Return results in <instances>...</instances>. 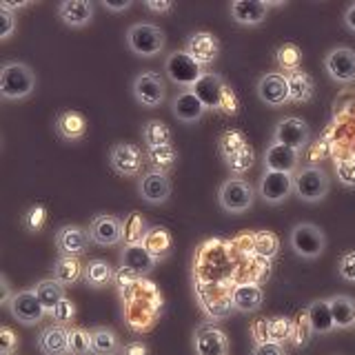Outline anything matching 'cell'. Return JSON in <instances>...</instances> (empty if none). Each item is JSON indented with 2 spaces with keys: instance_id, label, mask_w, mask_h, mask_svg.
<instances>
[{
  "instance_id": "6da1fadb",
  "label": "cell",
  "mask_w": 355,
  "mask_h": 355,
  "mask_svg": "<svg viewBox=\"0 0 355 355\" xmlns=\"http://www.w3.org/2000/svg\"><path fill=\"white\" fill-rule=\"evenodd\" d=\"M38 78L27 62L7 60L0 69V96L3 100H25L36 92Z\"/></svg>"
},
{
  "instance_id": "7a4b0ae2",
  "label": "cell",
  "mask_w": 355,
  "mask_h": 355,
  "mask_svg": "<svg viewBox=\"0 0 355 355\" xmlns=\"http://www.w3.org/2000/svg\"><path fill=\"white\" fill-rule=\"evenodd\" d=\"M331 189L329 173L318 164H304L293 173V193L306 205H318Z\"/></svg>"
},
{
  "instance_id": "3957f363",
  "label": "cell",
  "mask_w": 355,
  "mask_h": 355,
  "mask_svg": "<svg viewBox=\"0 0 355 355\" xmlns=\"http://www.w3.org/2000/svg\"><path fill=\"white\" fill-rule=\"evenodd\" d=\"M288 247L302 260H318L327 251V236L313 222H297L288 233Z\"/></svg>"
},
{
  "instance_id": "277c9868",
  "label": "cell",
  "mask_w": 355,
  "mask_h": 355,
  "mask_svg": "<svg viewBox=\"0 0 355 355\" xmlns=\"http://www.w3.org/2000/svg\"><path fill=\"white\" fill-rule=\"evenodd\" d=\"M164 31L153 22H136L127 29V47L140 58H153L164 51Z\"/></svg>"
},
{
  "instance_id": "5b68a950",
  "label": "cell",
  "mask_w": 355,
  "mask_h": 355,
  "mask_svg": "<svg viewBox=\"0 0 355 355\" xmlns=\"http://www.w3.org/2000/svg\"><path fill=\"white\" fill-rule=\"evenodd\" d=\"M255 189L242 178H227L218 189V205L231 216L247 214L255 202Z\"/></svg>"
},
{
  "instance_id": "8992f818",
  "label": "cell",
  "mask_w": 355,
  "mask_h": 355,
  "mask_svg": "<svg viewBox=\"0 0 355 355\" xmlns=\"http://www.w3.org/2000/svg\"><path fill=\"white\" fill-rule=\"evenodd\" d=\"M131 96L144 109H158L166 100V83L158 71H140L131 80Z\"/></svg>"
},
{
  "instance_id": "52a82bcc",
  "label": "cell",
  "mask_w": 355,
  "mask_h": 355,
  "mask_svg": "<svg viewBox=\"0 0 355 355\" xmlns=\"http://www.w3.org/2000/svg\"><path fill=\"white\" fill-rule=\"evenodd\" d=\"M164 73L173 85H178L180 89H191L200 80V76L205 73V69L184 49L182 51L175 49V51H171L169 55H166Z\"/></svg>"
},
{
  "instance_id": "ba28073f",
  "label": "cell",
  "mask_w": 355,
  "mask_h": 355,
  "mask_svg": "<svg viewBox=\"0 0 355 355\" xmlns=\"http://www.w3.org/2000/svg\"><path fill=\"white\" fill-rule=\"evenodd\" d=\"M11 318H14L18 324L22 327H36L42 322V318L47 315V311L40 304V300L36 295L33 288H22V291H16L11 302L7 304Z\"/></svg>"
},
{
  "instance_id": "9c48e42d",
  "label": "cell",
  "mask_w": 355,
  "mask_h": 355,
  "mask_svg": "<svg viewBox=\"0 0 355 355\" xmlns=\"http://www.w3.org/2000/svg\"><path fill=\"white\" fill-rule=\"evenodd\" d=\"M147 162L144 151L138 144L131 142H116L109 149V166L122 178H136L142 171V164Z\"/></svg>"
},
{
  "instance_id": "30bf717a",
  "label": "cell",
  "mask_w": 355,
  "mask_h": 355,
  "mask_svg": "<svg viewBox=\"0 0 355 355\" xmlns=\"http://www.w3.org/2000/svg\"><path fill=\"white\" fill-rule=\"evenodd\" d=\"M309 140H311V129L306 122L297 116H286L282 120H277L273 136H271V142H280L288 149H295L297 153H302L306 149Z\"/></svg>"
},
{
  "instance_id": "8fae6325",
  "label": "cell",
  "mask_w": 355,
  "mask_h": 355,
  "mask_svg": "<svg viewBox=\"0 0 355 355\" xmlns=\"http://www.w3.org/2000/svg\"><path fill=\"white\" fill-rule=\"evenodd\" d=\"M324 71L333 83H355V49L347 47V44L329 49L324 55Z\"/></svg>"
},
{
  "instance_id": "7c38bea8",
  "label": "cell",
  "mask_w": 355,
  "mask_h": 355,
  "mask_svg": "<svg viewBox=\"0 0 355 355\" xmlns=\"http://www.w3.org/2000/svg\"><path fill=\"white\" fill-rule=\"evenodd\" d=\"M258 196L266 205L277 207L288 200L293 193V175L291 173H280V171H264L255 187Z\"/></svg>"
},
{
  "instance_id": "4fadbf2b",
  "label": "cell",
  "mask_w": 355,
  "mask_h": 355,
  "mask_svg": "<svg viewBox=\"0 0 355 355\" xmlns=\"http://www.w3.org/2000/svg\"><path fill=\"white\" fill-rule=\"evenodd\" d=\"M138 196L151 207L164 205L171 196V180L164 171L149 169L138 178Z\"/></svg>"
},
{
  "instance_id": "5bb4252c",
  "label": "cell",
  "mask_w": 355,
  "mask_h": 355,
  "mask_svg": "<svg viewBox=\"0 0 355 355\" xmlns=\"http://www.w3.org/2000/svg\"><path fill=\"white\" fill-rule=\"evenodd\" d=\"M184 51L202 67H209L218 60L220 53V40L211 31H193L189 33V38L184 42Z\"/></svg>"
},
{
  "instance_id": "9a60e30c",
  "label": "cell",
  "mask_w": 355,
  "mask_h": 355,
  "mask_svg": "<svg viewBox=\"0 0 355 355\" xmlns=\"http://www.w3.org/2000/svg\"><path fill=\"white\" fill-rule=\"evenodd\" d=\"M89 238L98 247H116L122 242V220L118 216L98 214L89 222Z\"/></svg>"
},
{
  "instance_id": "2e32d148",
  "label": "cell",
  "mask_w": 355,
  "mask_h": 355,
  "mask_svg": "<svg viewBox=\"0 0 355 355\" xmlns=\"http://www.w3.org/2000/svg\"><path fill=\"white\" fill-rule=\"evenodd\" d=\"M255 94H258L260 103L266 105V107H282L286 103H291L288 100V85H286V76L282 73H264L260 76L258 85H255Z\"/></svg>"
},
{
  "instance_id": "e0dca14e",
  "label": "cell",
  "mask_w": 355,
  "mask_h": 355,
  "mask_svg": "<svg viewBox=\"0 0 355 355\" xmlns=\"http://www.w3.org/2000/svg\"><path fill=\"white\" fill-rule=\"evenodd\" d=\"M280 3H264V0H233L229 5V14L233 22L242 27H258L266 20L269 9Z\"/></svg>"
},
{
  "instance_id": "ac0fdd59",
  "label": "cell",
  "mask_w": 355,
  "mask_h": 355,
  "mask_svg": "<svg viewBox=\"0 0 355 355\" xmlns=\"http://www.w3.org/2000/svg\"><path fill=\"white\" fill-rule=\"evenodd\" d=\"M196 355H229L227 333L214 324H200L193 336Z\"/></svg>"
},
{
  "instance_id": "d6986e66",
  "label": "cell",
  "mask_w": 355,
  "mask_h": 355,
  "mask_svg": "<svg viewBox=\"0 0 355 355\" xmlns=\"http://www.w3.org/2000/svg\"><path fill=\"white\" fill-rule=\"evenodd\" d=\"M55 249L60 255H71V258H80V255L89 249V231L78 227V225H64L55 231Z\"/></svg>"
},
{
  "instance_id": "ffe728a7",
  "label": "cell",
  "mask_w": 355,
  "mask_h": 355,
  "mask_svg": "<svg viewBox=\"0 0 355 355\" xmlns=\"http://www.w3.org/2000/svg\"><path fill=\"white\" fill-rule=\"evenodd\" d=\"M264 171H280V173H295L300 169V153L288 149L280 142H271L262 153Z\"/></svg>"
},
{
  "instance_id": "44dd1931",
  "label": "cell",
  "mask_w": 355,
  "mask_h": 355,
  "mask_svg": "<svg viewBox=\"0 0 355 355\" xmlns=\"http://www.w3.org/2000/svg\"><path fill=\"white\" fill-rule=\"evenodd\" d=\"M171 114L175 120L184 122V125H193L200 118L207 114V107L202 105L193 89H180L173 98H171Z\"/></svg>"
},
{
  "instance_id": "7402d4cb",
  "label": "cell",
  "mask_w": 355,
  "mask_h": 355,
  "mask_svg": "<svg viewBox=\"0 0 355 355\" xmlns=\"http://www.w3.org/2000/svg\"><path fill=\"white\" fill-rule=\"evenodd\" d=\"M229 85L225 83V78L216 71H205L200 76V80L191 87L193 94L202 100V105L214 111H220V103H222V94H225V89Z\"/></svg>"
},
{
  "instance_id": "603a6c76",
  "label": "cell",
  "mask_w": 355,
  "mask_h": 355,
  "mask_svg": "<svg viewBox=\"0 0 355 355\" xmlns=\"http://www.w3.org/2000/svg\"><path fill=\"white\" fill-rule=\"evenodd\" d=\"M36 344L42 355H69V327L62 324H49L44 327Z\"/></svg>"
},
{
  "instance_id": "cb8c5ba5",
  "label": "cell",
  "mask_w": 355,
  "mask_h": 355,
  "mask_svg": "<svg viewBox=\"0 0 355 355\" xmlns=\"http://www.w3.org/2000/svg\"><path fill=\"white\" fill-rule=\"evenodd\" d=\"M58 18L67 27L83 29L94 20V3L92 0H64L58 5Z\"/></svg>"
},
{
  "instance_id": "d4e9b609",
  "label": "cell",
  "mask_w": 355,
  "mask_h": 355,
  "mask_svg": "<svg viewBox=\"0 0 355 355\" xmlns=\"http://www.w3.org/2000/svg\"><path fill=\"white\" fill-rule=\"evenodd\" d=\"M155 264L158 262L151 258V253L142 244H125V249L120 251V266L136 273L138 277L149 275L155 269Z\"/></svg>"
},
{
  "instance_id": "484cf974",
  "label": "cell",
  "mask_w": 355,
  "mask_h": 355,
  "mask_svg": "<svg viewBox=\"0 0 355 355\" xmlns=\"http://www.w3.org/2000/svg\"><path fill=\"white\" fill-rule=\"evenodd\" d=\"M53 129H55V133H58L60 140L78 142V140H83L85 133H87V118H85V114H80V111L67 109L58 118H55Z\"/></svg>"
},
{
  "instance_id": "4316f807",
  "label": "cell",
  "mask_w": 355,
  "mask_h": 355,
  "mask_svg": "<svg viewBox=\"0 0 355 355\" xmlns=\"http://www.w3.org/2000/svg\"><path fill=\"white\" fill-rule=\"evenodd\" d=\"M264 302V288L260 284H238L231 293V309L240 311V313H255L262 309Z\"/></svg>"
},
{
  "instance_id": "83f0119b",
  "label": "cell",
  "mask_w": 355,
  "mask_h": 355,
  "mask_svg": "<svg viewBox=\"0 0 355 355\" xmlns=\"http://www.w3.org/2000/svg\"><path fill=\"white\" fill-rule=\"evenodd\" d=\"M304 318L311 331H313V336H327V333L336 331L329 300H313V302H309V306L304 309Z\"/></svg>"
},
{
  "instance_id": "f1b7e54d",
  "label": "cell",
  "mask_w": 355,
  "mask_h": 355,
  "mask_svg": "<svg viewBox=\"0 0 355 355\" xmlns=\"http://www.w3.org/2000/svg\"><path fill=\"white\" fill-rule=\"evenodd\" d=\"M327 300H329L336 329H340V331L355 329V300L347 293H336Z\"/></svg>"
},
{
  "instance_id": "f546056e",
  "label": "cell",
  "mask_w": 355,
  "mask_h": 355,
  "mask_svg": "<svg viewBox=\"0 0 355 355\" xmlns=\"http://www.w3.org/2000/svg\"><path fill=\"white\" fill-rule=\"evenodd\" d=\"M142 247L151 253V258L155 262H162L171 255L173 238L164 227H149L147 236H144V240H142Z\"/></svg>"
},
{
  "instance_id": "4dcf8cb0",
  "label": "cell",
  "mask_w": 355,
  "mask_h": 355,
  "mask_svg": "<svg viewBox=\"0 0 355 355\" xmlns=\"http://www.w3.org/2000/svg\"><path fill=\"white\" fill-rule=\"evenodd\" d=\"M83 273H85V266L78 258H71V255H58V260L51 266V277L55 282H60L64 288L73 286L83 277Z\"/></svg>"
},
{
  "instance_id": "1f68e13d",
  "label": "cell",
  "mask_w": 355,
  "mask_h": 355,
  "mask_svg": "<svg viewBox=\"0 0 355 355\" xmlns=\"http://www.w3.org/2000/svg\"><path fill=\"white\" fill-rule=\"evenodd\" d=\"M286 85H288V100L297 105H304L311 103L315 96V83L306 71H295V73H288L286 76Z\"/></svg>"
},
{
  "instance_id": "d6a6232c",
  "label": "cell",
  "mask_w": 355,
  "mask_h": 355,
  "mask_svg": "<svg viewBox=\"0 0 355 355\" xmlns=\"http://www.w3.org/2000/svg\"><path fill=\"white\" fill-rule=\"evenodd\" d=\"M114 277H116L114 266L103 258H92L85 264L83 280L89 288H105L107 284L114 282Z\"/></svg>"
},
{
  "instance_id": "836d02e7",
  "label": "cell",
  "mask_w": 355,
  "mask_h": 355,
  "mask_svg": "<svg viewBox=\"0 0 355 355\" xmlns=\"http://www.w3.org/2000/svg\"><path fill=\"white\" fill-rule=\"evenodd\" d=\"M120 351H122L120 338L114 329L109 327L92 329V355H118Z\"/></svg>"
},
{
  "instance_id": "e575fe53",
  "label": "cell",
  "mask_w": 355,
  "mask_h": 355,
  "mask_svg": "<svg viewBox=\"0 0 355 355\" xmlns=\"http://www.w3.org/2000/svg\"><path fill=\"white\" fill-rule=\"evenodd\" d=\"M33 291H36L40 304L47 311V315L53 313V309L60 304V300L67 297L64 295V286L60 282H55L53 277H47V280H40L36 286H33Z\"/></svg>"
},
{
  "instance_id": "d590c367",
  "label": "cell",
  "mask_w": 355,
  "mask_h": 355,
  "mask_svg": "<svg viewBox=\"0 0 355 355\" xmlns=\"http://www.w3.org/2000/svg\"><path fill=\"white\" fill-rule=\"evenodd\" d=\"M275 64L282 71V76L295 73L302 67V49L295 42H284L275 49Z\"/></svg>"
},
{
  "instance_id": "8d00e7d4",
  "label": "cell",
  "mask_w": 355,
  "mask_h": 355,
  "mask_svg": "<svg viewBox=\"0 0 355 355\" xmlns=\"http://www.w3.org/2000/svg\"><path fill=\"white\" fill-rule=\"evenodd\" d=\"M144 158L155 171H169L178 160V151L173 144H160V147H144Z\"/></svg>"
},
{
  "instance_id": "74e56055",
  "label": "cell",
  "mask_w": 355,
  "mask_h": 355,
  "mask_svg": "<svg viewBox=\"0 0 355 355\" xmlns=\"http://www.w3.org/2000/svg\"><path fill=\"white\" fill-rule=\"evenodd\" d=\"M149 225L138 211H131V214L122 220V242L125 244H142L144 236H147Z\"/></svg>"
},
{
  "instance_id": "f35d334b",
  "label": "cell",
  "mask_w": 355,
  "mask_h": 355,
  "mask_svg": "<svg viewBox=\"0 0 355 355\" xmlns=\"http://www.w3.org/2000/svg\"><path fill=\"white\" fill-rule=\"evenodd\" d=\"M142 142L144 147H160V144H171V129L162 120H147L142 125Z\"/></svg>"
},
{
  "instance_id": "ab89813d",
  "label": "cell",
  "mask_w": 355,
  "mask_h": 355,
  "mask_svg": "<svg viewBox=\"0 0 355 355\" xmlns=\"http://www.w3.org/2000/svg\"><path fill=\"white\" fill-rule=\"evenodd\" d=\"M247 136L240 131V129H227L225 133L220 136V142H218V147H220V155L222 158H231V155H236L238 151H242L244 147H247Z\"/></svg>"
},
{
  "instance_id": "60d3db41",
  "label": "cell",
  "mask_w": 355,
  "mask_h": 355,
  "mask_svg": "<svg viewBox=\"0 0 355 355\" xmlns=\"http://www.w3.org/2000/svg\"><path fill=\"white\" fill-rule=\"evenodd\" d=\"M253 251L264 260H271L277 255V249H280V240H277L275 233L271 231H258L253 233Z\"/></svg>"
},
{
  "instance_id": "b9f144b4",
  "label": "cell",
  "mask_w": 355,
  "mask_h": 355,
  "mask_svg": "<svg viewBox=\"0 0 355 355\" xmlns=\"http://www.w3.org/2000/svg\"><path fill=\"white\" fill-rule=\"evenodd\" d=\"M253 162H255V151H253L251 144H247V147H244L242 151H238L236 155H231V158L225 160L227 169L231 171L233 178H240V175L247 173L253 166Z\"/></svg>"
},
{
  "instance_id": "7bdbcfd3",
  "label": "cell",
  "mask_w": 355,
  "mask_h": 355,
  "mask_svg": "<svg viewBox=\"0 0 355 355\" xmlns=\"http://www.w3.org/2000/svg\"><path fill=\"white\" fill-rule=\"evenodd\" d=\"M69 355H92V331L69 327Z\"/></svg>"
},
{
  "instance_id": "ee69618b",
  "label": "cell",
  "mask_w": 355,
  "mask_h": 355,
  "mask_svg": "<svg viewBox=\"0 0 355 355\" xmlns=\"http://www.w3.org/2000/svg\"><path fill=\"white\" fill-rule=\"evenodd\" d=\"M266 327H269V342L284 347V342L293 338V322L288 318H271L266 320Z\"/></svg>"
},
{
  "instance_id": "f6af8a7d",
  "label": "cell",
  "mask_w": 355,
  "mask_h": 355,
  "mask_svg": "<svg viewBox=\"0 0 355 355\" xmlns=\"http://www.w3.org/2000/svg\"><path fill=\"white\" fill-rule=\"evenodd\" d=\"M47 225V207L44 205H31L25 214H22V227L29 233H38Z\"/></svg>"
},
{
  "instance_id": "bcb514c9",
  "label": "cell",
  "mask_w": 355,
  "mask_h": 355,
  "mask_svg": "<svg viewBox=\"0 0 355 355\" xmlns=\"http://www.w3.org/2000/svg\"><path fill=\"white\" fill-rule=\"evenodd\" d=\"M336 178L342 187L355 189V158L353 155L336 160Z\"/></svg>"
},
{
  "instance_id": "7dc6e473",
  "label": "cell",
  "mask_w": 355,
  "mask_h": 355,
  "mask_svg": "<svg viewBox=\"0 0 355 355\" xmlns=\"http://www.w3.org/2000/svg\"><path fill=\"white\" fill-rule=\"evenodd\" d=\"M51 320L55 322V324L69 327L71 322L76 320V304L71 302L69 297H62V300H60V304L53 309V313H51Z\"/></svg>"
},
{
  "instance_id": "c3c4849f",
  "label": "cell",
  "mask_w": 355,
  "mask_h": 355,
  "mask_svg": "<svg viewBox=\"0 0 355 355\" xmlns=\"http://www.w3.org/2000/svg\"><path fill=\"white\" fill-rule=\"evenodd\" d=\"M338 275L342 277L344 282L355 284V249L340 255V260H338Z\"/></svg>"
},
{
  "instance_id": "681fc988",
  "label": "cell",
  "mask_w": 355,
  "mask_h": 355,
  "mask_svg": "<svg viewBox=\"0 0 355 355\" xmlns=\"http://www.w3.org/2000/svg\"><path fill=\"white\" fill-rule=\"evenodd\" d=\"M18 336L11 327H0V355H14L18 351Z\"/></svg>"
},
{
  "instance_id": "f907efd6",
  "label": "cell",
  "mask_w": 355,
  "mask_h": 355,
  "mask_svg": "<svg viewBox=\"0 0 355 355\" xmlns=\"http://www.w3.org/2000/svg\"><path fill=\"white\" fill-rule=\"evenodd\" d=\"M0 16H3V31H0V40H9L11 33L16 31V14L0 9Z\"/></svg>"
},
{
  "instance_id": "816d5d0a",
  "label": "cell",
  "mask_w": 355,
  "mask_h": 355,
  "mask_svg": "<svg viewBox=\"0 0 355 355\" xmlns=\"http://www.w3.org/2000/svg\"><path fill=\"white\" fill-rule=\"evenodd\" d=\"M251 355H286L282 344H275V342H264V344H255V349Z\"/></svg>"
},
{
  "instance_id": "f5cc1de1",
  "label": "cell",
  "mask_w": 355,
  "mask_h": 355,
  "mask_svg": "<svg viewBox=\"0 0 355 355\" xmlns=\"http://www.w3.org/2000/svg\"><path fill=\"white\" fill-rule=\"evenodd\" d=\"M251 336H253L255 344H264V342H269V327H266V320L255 322V324L251 327Z\"/></svg>"
},
{
  "instance_id": "db71d44e",
  "label": "cell",
  "mask_w": 355,
  "mask_h": 355,
  "mask_svg": "<svg viewBox=\"0 0 355 355\" xmlns=\"http://www.w3.org/2000/svg\"><path fill=\"white\" fill-rule=\"evenodd\" d=\"M144 9L153 11V14H169L173 9L171 0H144Z\"/></svg>"
},
{
  "instance_id": "11a10c76",
  "label": "cell",
  "mask_w": 355,
  "mask_h": 355,
  "mask_svg": "<svg viewBox=\"0 0 355 355\" xmlns=\"http://www.w3.org/2000/svg\"><path fill=\"white\" fill-rule=\"evenodd\" d=\"M149 349H147V344L144 342H138V340H133V342H127L125 347H122L120 355H147Z\"/></svg>"
},
{
  "instance_id": "9f6ffc18",
  "label": "cell",
  "mask_w": 355,
  "mask_h": 355,
  "mask_svg": "<svg viewBox=\"0 0 355 355\" xmlns=\"http://www.w3.org/2000/svg\"><path fill=\"white\" fill-rule=\"evenodd\" d=\"M342 20H344V27H347L351 33H355V3H351L347 9H344Z\"/></svg>"
},
{
  "instance_id": "6f0895ef",
  "label": "cell",
  "mask_w": 355,
  "mask_h": 355,
  "mask_svg": "<svg viewBox=\"0 0 355 355\" xmlns=\"http://www.w3.org/2000/svg\"><path fill=\"white\" fill-rule=\"evenodd\" d=\"M133 3L131 0H122V3H109V0H103V7L107 9V11H125V9H129Z\"/></svg>"
},
{
  "instance_id": "680465c9",
  "label": "cell",
  "mask_w": 355,
  "mask_h": 355,
  "mask_svg": "<svg viewBox=\"0 0 355 355\" xmlns=\"http://www.w3.org/2000/svg\"><path fill=\"white\" fill-rule=\"evenodd\" d=\"M25 7H29V0H22V3H7V0H3V3H0V9L11 11V14H16L18 9H25Z\"/></svg>"
}]
</instances>
